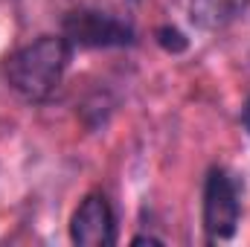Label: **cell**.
Segmentation results:
<instances>
[{"label":"cell","instance_id":"cell-1","mask_svg":"<svg viewBox=\"0 0 250 247\" xmlns=\"http://www.w3.org/2000/svg\"><path fill=\"white\" fill-rule=\"evenodd\" d=\"M73 59V44L64 35H41L18 47L3 62V79L26 102H47L64 82Z\"/></svg>","mask_w":250,"mask_h":247},{"label":"cell","instance_id":"cell-2","mask_svg":"<svg viewBox=\"0 0 250 247\" xmlns=\"http://www.w3.org/2000/svg\"><path fill=\"white\" fill-rule=\"evenodd\" d=\"M62 35L73 50H123L137 44V29L102 9H73L62 21Z\"/></svg>","mask_w":250,"mask_h":247},{"label":"cell","instance_id":"cell-3","mask_svg":"<svg viewBox=\"0 0 250 247\" xmlns=\"http://www.w3.org/2000/svg\"><path fill=\"white\" fill-rule=\"evenodd\" d=\"M242 218V184L224 166H212L204 181V233L209 242H230Z\"/></svg>","mask_w":250,"mask_h":247},{"label":"cell","instance_id":"cell-4","mask_svg":"<svg viewBox=\"0 0 250 247\" xmlns=\"http://www.w3.org/2000/svg\"><path fill=\"white\" fill-rule=\"evenodd\" d=\"M70 242L79 247L117 245V212L105 195L93 192L76 206L70 218Z\"/></svg>","mask_w":250,"mask_h":247},{"label":"cell","instance_id":"cell-5","mask_svg":"<svg viewBox=\"0 0 250 247\" xmlns=\"http://www.w3.org/2000/svg\"><path fill=\"white\" fill-rule=\"evenodd\" d=\"M248 6L250 0H189V21L204 32H215L239 21Z\"/></svg>","mask_w":250,"mask_h":247},{"label":"cell","instance_id":"cell-6","mask_svg":"<svg viewBox=\"0 0 250 247\" xmlns=\"http://www.w3.org/2000/svg\"><path fill=\"white\" fill-rule=\"evenodd\" d=\"M154 41L160 44V50H166V53H172V56H181V53H187L189 50V38L178 29V26H172V23L157 26Z\"/></svg>","mask_w":250,"mask_h":247},{"label":"cell","instance_id":"cell-7","mask_svg":"<svg viewBox=\"0 0 250 247\" xmlns=\"http://www.w3.org/2000/svg\"><path fill=\"white\" fill-rule=\"evenodd\" d=\"M239 120H242V128L250 134V96L245 99V105H242V114H239Z\"/></svg>","mask_w":250,"mask_h":247},{"label":"cell","instance_id":"cell-8","mask_svg":"<svg viewBox=\"0 0 250 247\" xmlns=\"http://www.w3.org/2000/svg\"><path fill=\"white\" fill-rule=\"evenodd\" d=\"M131 245H163V239H157V236H134L131 239Z\"/></svg>","mask_w":250,"mask_h":247}]
</instances>
